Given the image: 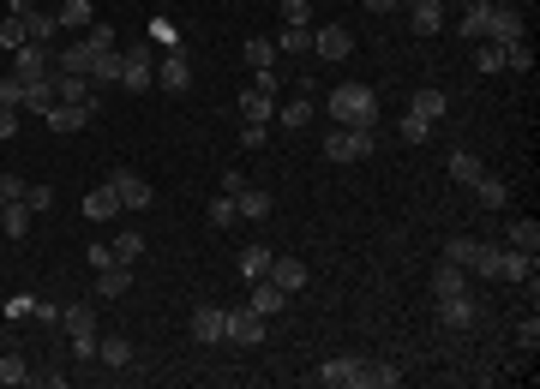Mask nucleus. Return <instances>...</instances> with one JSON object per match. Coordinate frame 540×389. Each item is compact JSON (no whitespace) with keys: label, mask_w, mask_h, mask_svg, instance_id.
<instances>
[{"label":"nucleus","mask_w":540,"mask_h":389,"mask_svg":"<svg viewBox=\"0 0 540 389\" xmlns=\"http://www.w3.org/2000/svg\"><path fill=\"white\" fill-rule=\"evenodd\" d=\"M0 204H6V198H0Z\"/></svg>","instance_id":"nucleus-61"},{"label":"nucleus","mask_w":540,"mask_h":389,"mask_svg":"<svg viewBox=\"0 0 540 389\" xmlns=\"http://www.w3.org/2000/svg\"><path fill=\"white\" fill-rule=\"evenodd\" d=\"M504 66L510 72H535V48L528 42H504Z\"/></svg>","instance_id":"nucleus-43"},{"label":"nucleus","mask_w":540,"mask_h":389,"mask_svg":"<svg viewBox=\"0 0 540 389\" xmlns=\"http://www.w3.org/2000/svg\"><path fill=\"white\" fill-rule=\"evenodd\" d=\"M30 204H24V198H6V204H0V233H6V240H24V233H30Z\"/></svg>","instance_id":"nucleus-17"},{"label":"nucleus","mask_w":540,"mask_h":389,"mask_svg":"<svg viewBox=\"0 0 540 389\" xmlns=\"http://www.w3.org/2000/svg\"><path fill=\"white\" fill-rule=\"evenodd\" d=\"M30 6H37V0H6V13H13V19H24Z\"/></svg>","instance_id":"nucleus-60"},{"label":"nucleus","mask_w":540,"mask_h":389,"mask_svg":"<svg viewBox=\"0 0 540 389\" xmlns=\"http://www.w3.org/2000/svg\"><path fill=\"white\" fill-rule=\"evenodd\" d=\"M517 348H522V353H535V348H540V317H535V311H528V317L517 324Z\"/></svg>","instance_id":"nucleus-48"},{"label":"nucleus","mask_w":540,"mask_h":389,"mask_svg":"<svg viewBox=\"0 0 540 389\" xmlns=\"http://www.w3.org/2000/svg\"><path fill=\"white\" fill-rule=\"evenodd\" d=\"M324 108H330V126H373L379 132V97L366 84H337L324 97Z\"/></svg>","instance_id":"nucleus-2"},{"label":"nucleus","mask_w":540,"mask_h":389,"mask_svg":"<svg viewBox=\"0 0 540 389\" xmlns=\"http://www.w3.org/2000/svg\"><path fill=\"white\" fill-rule=\"evenodd\" d=\"M235 210L246 216V222H264V216H270V192H259V186H240V192H235Z\"/></svg>","instance_id":"nucleus-26"},{"label":"nucleus","mask_w":540,"mask_h":389,"mask_svg":"<svg viewBox=\"0 0 540 389\" xmlns=\"http://www.w3.org/2000/svg\"><path fill=\"white\" fill-rule=\"evenodd\" d=\"M0 384H30V366H24V359H19L13 348L0 353Z\"/></svg>","instance_id":"nucleus-44"},{"label":"nucleus","mask_w":540,"mask_h":389,"mask_svg":"<svg viewBox=\"0 0 540 389\" xmlns=\"http://www.w3.org/2000/svg\"><path fill=\"white\" fill-rule=\"evenodd\" d=\"M228 342H240V348H259L264 342V317L253 306H235L228 311Z\"/></svg>","instance_id":"nucleus-9"},{"label":"nucleus","mask_w":540,"mask_h":389,"mask_svg":"<svg viewBox=\"0 0 540 389\" xmlns=\"http://www.w3.org/2000/svg\"><path fill=\"white\" fill-rule=\"evenodd\" d=\"M408 114L439 120V114H444V97H439V90H415V97H408Z\"/></svg>","instance_id":"nucleus-38"},{"label":"nucleus","mask_w":540,"mask_h":389,"mask_svg":"<svg viewBox=\"0 0 540 389\" xmlns=\"http://www.w3.org/2000/svg\"><path fill=\"white\" fill-rule=\"evenodd\" d=\"M313 13H306V0H282V24H306Z\"/></svg>","instance_id":"nucleus-55"},{"label":"nucleus","mask_w":540,"mask_h":389,"mask_svg":"<svg viewBox=\"0 0 540 389\" xmlns=\"http://www.w3.org/2000/svg\"><path fill=\"white\" fill-rule=\"evenodd\" d=\"M60 30H90V0H66L60 6Z\"/></svg>","instance_id":"nucleus-39"},{"label":"nucleus","mask_w":540,"mask_h":389,"mask_svg":"<svg viewBox=\"0 0 540 389\" xmlns=\"http://www.w3.org/2000/svg\"><path fill=\"white\" fill-rule=\"evenodd\" d=\"M90 60H97V55H90V42H60V48H55V72H73V78H90Z\"/></svg>","instance_id":"nucleus-13"},{"label":"nucleus","mask_w":540,"mask_h":389,"mask_svg":"<svg viewBox=\"0 0 540 389\" xmlns=\"http://www.w3.org/2000/svg\"><path fill=\"white\" fill-rule=\"evenodd\" d=\"M235 198H228V192H222V198H210V210H204V222H210V228H235Z\"/></svg>","instance_id":"nucleus-41"},{"label":"nucleus","mask_w":540,"mask_h":389,"mask_svg":"<svg viewBox=\"0 0 540 389\" xmlns=\"http://www.w3.org/2000/svg\"><path fill=\"white\" fill-rule=\"evenodd\" d=\"M13 72L30 84V78H48L55 72V48H42V42H19L13 48Z\"/></svg>","instance_id":"nucleus-6"},{"label":"nucleus","mask_w":540,"mask_h":389,"mask_svg":"<svg viewBox=\"0 0 540 389\" xmlns=\"http://www.w3.org/2000/svg\"><path fill=\"white\" fill-rule=\"evenodd\" d=\"M246 306L259 311V317H270V311H282V306H288V293H282L277 282H270V275H259V282H253V293H246Z\"/></svg>","instance_id":"nucleus-18"},{"label":"nucleus","mask_w":540,"mask_h":389,"mask_svg":"<svg viewBox=\"0 0 540 389\" xmlns=\"http://www.w3.org/2000/svg\"><path fill=\"white\" fill-rule=\"evenodd\" d=\"M126 288H133V264H108V270H97V300H120Z\"/></svg>","instance_id":"nucleus-23"},{"label":"nucleus","mask_w":540,"mask_h":389,"mask_svg":"<svg viewBox=\"0 0 540 389\" xmlns=\"http://www.w3.org/2000/svg\"><path fill=\"white\" fill-rule=\"evenodd\" d=\"M504 240H510V246H517V252L540 258V222H535V216H517V222H510V233H504Z\"/></svg>","instance_id":"nucleus-24"},{"label":"nucleus","mask_w":540,"mask_h":389,"mask_svg":"<svg viewBox=\"0 0 540 389\" xmlns=\"http://www.w3.org/2000/svg\"><path fill=\"white\" fill-rule=\"evenodd\" d=\"M42 120H48V132H79V126H90L97 114H90V108H79V102H55Z\"/></svg>","instance_id":"nucleus-16"},{"label":"nucleus","mask_w":540,"mask_h":389,"mask_svg":"<svg viewBox=\"0 0 540 389\" xmlns=\"http://www.w3.org/2000/svg\"><path fill=\"white\" fill-rule=\"evenodd\" d=\"M240 120L264 126V120H277V102H270V97H259V90H240Z\"/></svg>","instance_id":"nucleus-30"},{"label":"nucleus","mask_w":540,"mask_h":389,"mask_svg":"<svg viewBox=\"0 0 540 389\" xmlns=\"http://www.w3.org/2000/svg\"><path fill=\"white\" fill-rule=\"evenodd\" d=\"M24 204H30V210H48L55 192H48V186H24Z\"/></svg>","instance_id":"nucleus-56"},{"label":"nucleus","mask_w":540,"mask_h":389,"mask_svg":"<svg viewBox=\"0 0 540 389\" xmlns=\"http://www.w3.org/2000/svg\"><path fill=\"white\" fill-rule=\"evenodd\" d=\"M157 84H162V90H186V84H193V66H186L180 48H168V60L157 66Z\"/></svg>","instance_id":"nucleus-22"},{"label":"nucleus","mask_w":540,"mask_h":389,"mask_svg":"<svg viewBox=\"0 0 540 389\" xmlns=\"http://www.w3.org/2000/svg\"><path fill=\"white\" fill-rule=\"evenodd\" d=\"M486 13H493V0H468V13H462V37L480 42V30H486Z\"/></svg>","instance_id":"nucleus-36"},{"label":"nucleus","mask_w":540,"mask_h":389,"mask_svg":"<svg viewBox=\"0 0 540 389\" xmlns=\"http://www.w3.org/2000/svg\"><path fill=\"white\" fill-rule=\"evenodd\" d=\"M0 198H24V180L19 174H0Z\"/></svg>","instance_id":"nucleus-58"},{"label":"nucleus","mask_w":540,"mask_h":389,"mask_svg":"<svg viewBox=\"0 0 540 389\" xmlns=\"http://www.w3.org/2000/svg\"><path fill=\"white\" fill-rule=\"evenodd\" d=\"M450 293H468V270L444 258L439 270H433V300H450Z\"/></svg>","instance_id":"nucleus-20"},{"label":"nucleus","mask_w":540,"mask_h":389,"mask_svg":"<svg viewBox=\"0 0 540 389\" xmlns=\"http://www.w3.org/2000/svg\"><path fill=\"white\" fill-rule=\"evenodd\" d=\"M115 210H120V198L108 192V186H97V192L84 198V216H90V222H108V216H115Z\"/></svg>","instance_id":"nucleus-34"},{"label":"nucleus","mask_w":540,"mask_h":389,"mask_svg":"<svg viewBox=\"0 0 540 389\" xmlns=\"http://www.w3.org/2000/svg\"><path fill=\"white\" fill-rule=\"evenodd\" d=\"M270 246H259V240H253V246H240V275H246V282H259L264 270H270Z\"/></svg>","instance_id":"nucleus-29"},{"label":"nucleus","mask_w":540,"mask_h":389,"mask_svg":"<svg viewBox=\"0 0 540 389\" xmlns=\"http://www.w3.org/2000/svg\"><path fill=\"white\" fill-rule=\"evenodd\" d=\"M120 84H126V90H144V84H157V66H150V55H144V48H126Z\"/></svg>","instance_id":"nucleus-15"},{"label":"nucleus","mask_w":540,"mask_h":389,"mask_svg":"<svg viewBox=\"0 0 540 389\" xmlns=\"http://www.w3.org/2000/svg\"><path fill=\"white\" fill-rule=\"evenodd\" d=\"M193 335H199V342H228V311L222 306H199L193 311Z\"/></svg>","instance_id":"nucleus-14"},{"label":"nucleus","mask_w":540,"mask_h":389,"mask_svg":"<svg viewBox=\"0 0 540 389\" xmlns=\"http://www.w3.org/2000/svg\"><path fill=\"white\" fill-rule=\"evenodd\" d=\"M264 144V126H253V120H240V150H259Z\"/></svg>","instance_id":"nucleus-54"},{"label":"nucleus","mask_w":540,"mask_h":389,"mask_svg":"<svg viewBox=\"0 0 540 389\" xmlns=\"http://www.w3.org/2000/svg\"><path fill=\"white\" fill-rule=\"evenodd\" d=\"M499 66H504V48L499 42H480L475 48V72H499Z\"/></svg>","instance_id":"nucleus-47"},{"label":"nucleus","mask_w":540,"mask_h":389,"mask_svg":"<svg viewBox=\"0 0 540 389\" xmlns=\"http://www.w3.org/2000/svg\"><path fill=\"white\" fill-rule=\"evenodd\" d=\"M439 324H444V330H475L480 306L468 300V293H450V300H439Z\"/></svg>","instance_id":"nucleus-10"},{"label":"nucleus","mask_w":540,"mask_h":389,"mask_svg":"<svg viewBox=\"0 0 540 389\" xmlns=\"http://www.w3.org/2000/svg\"><path fill=\"white\" fill-rule=\"evenodd\" d=\"M108 264H120L115 246H102V240H90V270H108Z\"/></svg>","instance_id":"nucleus-52"},{"label":"nucleus","mask_w":540,"mask_h":389,"mask_svg":"<svg viewBox=\"0 0 540 389\" xmlns=\"http://www.w3.org/2000/svg\"><path fill=\"white\" fill-rule=\"evenodd\" d=\"M55 102H79V108H90V114L102 108L97 84H90V78H73V72H55Z\"/></svg>","instance_id":"nucleus-8"},{"label":"nucleus","mask_w":540,"mask_h":389,"mask_svg":"<svg viewBox=\"0 0 540 389\" xmlns=\"http://www.w3.org/2000/svg\"><path fill=\"white\" fill-rule=\"evenodd\" d=\"M313 55H324V60H348V55H355V37H348V24H324V30H313Z\"/></svg>","instance_id":"nucleus-11"},{"label":"nucleus","mask_w":540,"mask_h":389,"mask_svg":"<svg viewBox=\"0 0 540 389\" xmlns=\"http://www.w3.org/2000/svg\"><path fill=\"white\" fill-rule=\"evenodd\" d=\"M0 108H24V78L19 72L0 78Z\"/></svg>","instance_id":"nucleus-46"},{"label":"nucleus","mask_w":540,"mask_h":389,"mask_svg":"<svg viewBox=\"0 0 540 389\" xmlns=\"http://www.w3.org/2000/svg\"><path fill=\"white\" fill-rule=\"evenodd\" d=\"M24 108H30V114H48V108H55V72L24 84Z\"/></svg>","instance_id":"nucleus-27"},{"label":"nucleus","mask_w":540,"mask_h":389,"mask_svg":"<svg viewBox=\"0 0 540 389\" xmlns=\"http://www.w3.org/2000/svg\"><path fill=\"white\" fill-rule=\"evenodd\" d=\"M402 144H426V138H433V120H420V114H402Z\"/></svg>","instance_id":"nucleus-45"},{"label":"nucleus","mask_w":540,"mask_h":389,"mask_svg":"<svg viewBox=\"0 0 540 389\" xmlns=\"http://www.w3.org/2000/svg\"><path fill=\"white\" fill-rule=\"evenodd\" d=\"M60 324H66L73 335H90V330H97V311L79 300V306H66V311H60Z\"/></svg>","instance_id":"nucleus-35"},{"label":"nucleus","mask_w":540,"mask_h":389,"mask_svg":"<svg viewBox=\"0 0 540 389\" xmlns=\"http://www.w3.org/2000/svg\"><path fill=\"white\" fill-rule=\"evenodd\" d=\"M444 258H450V264H462V270H475V275H499V246H486V240H468V233L444 240Z\"/></svg>","instance_id":"nucleus-3"},{"label":"nucleus","mask_w":540,"mask_h":389,"mask_svg":"<svg viewBox=\"0 0 540 389\" xmlns=\"http://www.w3.org/2000/svg\"><path fill=\"white\" fill-rule=\"evenodd\" d=\"M97 348H102L97 330H90V335H73V359H97Z\"/></svg>","instance_id":"nucleus-53"},{"label":"nucleus","mask_w":540,"mask_h":389,"mask_svg":"<svg viewBox=\"0 0 540 389\" xmlns=\"http://www.w3.org/2000/svg\"><path fill=\"white\" fill-rule=\"evenodd\" d=\"M13 132H19V108H0V144H6Z\"/></svg>","instance_id":"nucleus-57"},{"label":"nucleus","mask_w":540,"mask_h":389,"mask_svg":"<svg viewBox=\"0 0 540 389\" xmlns=\"http://www.w3.org/2000/svg\"><path fill=\"white\" fill-rule=\"evenodd\" d=\"M108 192L120 198V210H150V180L144 174H133V168H115V174H108Z\"/></svg>","instance_id":"nucleus-5"},{"label":"nucleus","mask_w":540,"mask_h":389,"mask_svg":"<svg viewBox=\"0 0 540 389\" xmlns=\"http://www.w3.org/2000/svg\"><path fill=\"white\" fill-rule=\"evenodd\" d=\"M408 24H415L420 37H439L444 30V0H415V6H408Z\"/></svg>","instance_id":"nucleus-21"},{"label":"nucleus","mask_w":540,"mask_h":389,"mask_svg":"<svg viewBox=\"0 0 540 389\" xmlns=\"http://www.w3.org/2000/svg\"><path fill=\"white\" fill-rule=\"evenodd\" d=\"M120 66H126V55H120V48H102V55L90 60V84H120Z\"/></svg>","instance_id":"nucleus-28"},{"label":"nucleus","mask_w":540,"mask_h":389,"mask_svg":"<svg viewBox=\"0 0 540 389\" xmlns=\"http://www.w3.org/2000/svg\"><path fill=\"white\" fill-rule=\"evenodd\" d=\"M360 6H366V13H379V19H384V13H402V0H360Z\"/></svg>","instance_id":"nucleus-59"},{"label":"nucleus","mask_w":540,"mask_h":389,"mask_svg":"<svg viewBox=\"0 0 540 389\" xmlns=\"http://www.w3.org/2000/svg\"><path fill=\"white\" fill-rule=\"evenodd\" d=\"M450 180H457V186H475V180H480V162L468 150H457V156H450Z\"/></svg>","instance_id":"nucleus-42"},{"label":"nucleus","mask_w":540,"mask_h":389,"mask_svg":"<svg viewBox=\"0 0 540 389\" xmlns=\"http://www.w3.org/2000/svg\"><path fill=\"white\" fill-rule=\"evenodd\" d=\"M499 275L504 282H528V288H535V258L510 246V252H499Z\"/></svg>","instance_id":"nucleus-25"},{"label":"nucleus","mask_w":540,"mask_h":389,"mask_svg":"<svg viewBox=\"0 0 540 389\" xmlns=\"http://www.w3.org/2000/svg\"><path fill=\"white\" fill-rule=\"evenodd\" d=\"M277 120L288 126V132H300V126H313V102H306V97H288V102L277 108Z\"/></svg>","instance_id":"nucleus-32"},{"label":"nucleus","mask_w":540,"mask_h":389,"mask_svg":"<svg viewBox=\"0 0 540 389\" xmlns=\"http://www.w3.org/2000/svg\"><path fill=\"white\" fill-rule=\"evenodd\" d=\"M480 42H499V48H504V42H522V13H517V6H493Z\"/></svg>","instance_id":"nucleus-7"},{"label":"nucleus","mask_w":540,"mask_h":389,"mask_svg":"<svg viewBox=\"0 0 540 389\" xmlns=\"http://www.w3.org/2000/svg\"><path fill=\"white\" fill-rule=\"evenodd\" d=\"M253 90H259V97H277V90H282V72H277V66H259V72H253Z\"/></svg>","instance_id":"nucleus-49"},{"label":"nucleus","mask_w":540,"mask_h":389,"mask_svg":"<svg viewBox=\"0 0 540 389\" xmlns=\"http://www.w3.org/2000/svg\"><path fill=\"white\" fill-rule=\"evenodd\" d=\"M313 384H342V389H397L402 371L390 359H360V353H342V359H324L313 371Z\"/></svg>","instance_id":"nucleus-1"},{"label":"nucleus","mask_w":540,"mask_h":389,"mask_svg":"<svg viewBox=\"0 0 540 389\" xmlns=\"http://www.w3.org/2000/svg\"><path fill=\"white\" fill-rule=\"evenodd\" d=\"M475 198L486 204V210H504V204H510V186H504V180H493V174H480L475 180Z\"/></svg>","instance_id":"nucleus-31"},{"label":"nucleus","mask_w":540,"mask_h":389,"mask_svg":"<svg viewBox=\"0 0 540 389\" xmlns=\"http://www.w3.org/2000/svg\"><path fill=\"white\" fill-rule=\"evenodd\" d=\"M373 144H379L373 126H330L324 156H330V162H360V156H373Z\"/></svg>","instance_id":"nucleus-4"},{"label":"nucleus","mask_w":540,"mask_h":389,"mask_svg":"<svg viewBox=\"0 0 540 389\" xmlns=\"http://www.w3.org/2000/svg\"><path fill=\"white\" fill-rule=\"evenodd\" d=\"M84 42H90V55L115 48V24H90V30H84Z\"/></svg>","instance_id":"nucleus-51"},{"label":"nucleus","mask_w":540,"mask_h":389,"mask_svg":"<svg viewBox=\"0 0 540 389\" xmlns=\"http://www.w3.org/2000/svg\"><path fill=\"white\" fill-rule=\"evenodd\" d=\"M139 252H144L139 233H120V240H115V258H120V264H139Z\"/></svg>","instance_id":"nucleus-50"},{"label":"nucleus","mask_w":540,"mask_h":389,"mask_svg":"<svg viewBox=\"0 0 540 389\" xmlns=\"http://www.w3.org/2000/svg\"><path fill=\"white\" fill-rule=\"evenodd\" d=\"M264 275H270L282 293H300V288H306V264H300V258H270V270H264Z\"/></svg>","instance_id":"nucleus-19"},{"label":"nucleus","mask_w":540,"mask_h":389,"mask_svg":"<svg viewBox=\"0 0 540 389\" xmlns=\"http://www.w3.org/2000/svg\"><path fill=\"white\" fill-rule=\"evenodd\" d=\"M277 48H282V55H306V48H313V24H282Z\"/></svg>","instance_id":"nucleus-33"},{"label":"nucleus","mask_w":540,"mask_h":389,"mask_svg":"<svg viewBox=\"0 0 540 389\" xmlns=\"http://www.w3.org/2000/svg\"><path fill=\"white\" fill-rule=\"evenodd\" d=\"M97 353H102V366H115V371H120V366H133V342H126V335H108Z\"/></svg>","instance_id":"nucleus-37"},{"label":"nucleus","mask_w":540,"mask_h":389,"mask_svg":"<svg viewBox=\"0 0 540 389\" xmlns=\"http://www.w3.org/2000/svg\"><path fill=\"white\" fill-rule=\"evenodd\" d=\"M240 55H246V66H253V72H259V66H277V42L253 37V42H246V48H240Z\"/></svg>","instance_id":"nucleus-40"},{"label":"nucleus","mask_w":540,"mask_h":389,"mask_svg":"<svg viewBox=\"0 0 540 389\" xmlns=\"http://www.w3.org/2000/svg\"><path fill=\"white\" fill-rule=\"evenodd\" d=\"M0 24H6V19H0Z\"/></svg>","instance_id":"nucleus-62"},{"label":"nucleus","mask_w":540,"mask_h":389,"mask_svg":"<svg viewBox=\"0 0 540 389\" xmlns=\"http://www.w3.org/2000/svg\"><path fill=\"white\" fill-rule=\"evenodd\" d=\"M24 42L55 48V42H60V13H48V6H30V13H24Z\"/></svg>","instance_id":"nucleus-12"}]
</instances>
